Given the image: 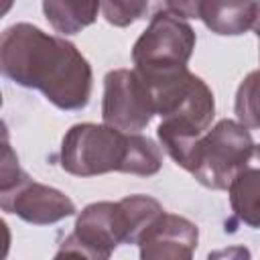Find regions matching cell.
Instances as JSON below:
<instances>
[{
	"instance_id": "obj_1",
	"label": "cell",
	"mask_w": 260,
	"mask_h": 260,
	"mask_svg": "<svg viewBox=\"0 0 260 260\" xmlns=\"http://www.w3.org/2000/svg\"><path fill=\"white\" fill-rule=\"evenodd\" d=\"M0 69L20 87L37 89L63 112L89 104L93 73L81 51L61 35H49L30 22H16L0 37Z\"/></svg>"
},
{
	"instance_id": "obj_2",
	"label": "cell",
	"mask_w": 260,
	"mask_h": 260,
	"mask_svg": "<svg viewBox=\"0 0 260 260\" xmlns=\"http://www.w3.org/2000/svg\"><path fill=\"white\" fill-rule=\"evenodd\" d=\"M59 162L65 173L75 177L106 173L152 177L162 167V150L140 132H124L104 122H81L65 132Z\"/></svg>"
},
{
	"instance_id": "obj_3",
	"label": "cell",
	"mask_w": 260,
	"mask_h": 260,
	"mask_svg": "<svg viewBox=\"0 0 260 260\" xmlns=\"http://www.w3.org/2000/svg\"><path fill=\"white\" fill-rule=\"evenodd\" d=\"M254 150L256 142L250 128L238 120L223 118L197 138L187 173L203 187L221 191L250 165Z\"/></svg>"
},
{
	"instance_id": "obj_4",
	"label": "cell",
	"mask_w": 260,
	"mask_h": 260,
	"mask_svg": "<svg viewBox=\"0 0 260 260\" xmlns=\"http://www.w3.org/2000/svg\"><path fill=\"white\" fill-rule=\"evenodd\" d=\"M120 244H134V228L124 199L95 201L77 213L73 232L61 242L55 256L106 260Z\"/></svg>"
},
{
	"instance_id": "obj_5",
	"label": "cell",
	"mask_w": 260,
	"mask_h": 260,
	"mask_svg": "<svg viewBox=\"0 0 260 260\" xmlns=\"http://www.w3.org/2000/svg\"><path fill=\"white\" fill-rule=\"evenodd\" d=\"M197 35L193 26L175 14L158 12L150 18L146 30L132 45V63L136 71H165L187 67Z\"/></svg>"
},
{
	"instance_id": "obj_6",
	"label": "cell",
	"mask_w": 260,
	"mask_h": 260,
	"mask_svg": "<svg viewBox=\"0 0 260 260\" xmlns=\"http://www.w3.org/2000/svg\"><path fill=\"white\" fill-rule=\"evenodd\" d=\"M156 116L148 83L136 69H112L104 77L102 122L124 132H142Z\"/></svg>"
},
{
	"instance_id": "obj_7",
	"label": "cell",
	"mask_w": 260,
	"mask_h": 260,
	"mask_svg": "<svg viewBox=\"0 0 260 260\" xmlns=\"http://www.w3.org/2000/svg\"><path fill=\"white\" fill-rule=\"evenodd\" d=\"M0 207L32 225H51L77 211L69 195L37 183L28 175L8 187H0Z\"/></svg>"
},
{
	"instance_id": "obj_8",
	"label": "cell",
	"mask_w": 260,
	"mask_h": 260,
	"mask_svg": "<svg viewBox=\"0 0 260 260\" xmlns=\"http://www.w3.org/2000/svg\"><path fill=\"white\" fill-rule=\"evenodd\" d=\"M199 244V228L191 219L162 211L140 236L142 260H189Z\"/></svg>"
},
{
	"instance_id": "obj_9",
	"label": "cell",
	"mask_w": 260,
	"mask_h": 260,
	"mask_svg": "<svg viewBox=\"0 0 260 260\" xmlns=\"http://www.w3.org/2000/svg\"><path fill=\"white\" fill-rule=\"evenodd\" d=\"M256 0H203L199 20L219 37H238L252 28Z\"/></svg>"
},
{
	"instance_id": "obj_10",
	"label": "cell",
	"mask_w": 260,
	"mask_h": 260,
	"mask_svg": "<svg viewBox=\"0 0 260 260\" xmlns=\"http://www.w3.org/2000/svg\"><path fill=\"white\" fill-rule=\"evenodd\" d=\"M102 0H43V12L55 32L77 35L95 22Z\"/></svg>"
},
{
	"instance_id": "obj_11",
	"label": "cell",
	"mask_w": 260,
	"mask_h": 260,
	"mask_svg": "<svg viewBox=\"0 0 260 260\" xmlns=\"http://www.w3.org/2000/svg\"><path fill=\"white\" fill-rule=\"evenodd\" d=\"M230 207L248 228L260 230V167H244L228 185Z\"/></svg>"
},
{
	"instance_id": "obj_12",
	"label": "cell",
	"mask_w": 260,
	"mask_h": 260,
	"mask_svg": "<svg viewBox=\"0 0 260 260\" xmlns=\"http://www.w3.org/2000/svg\"><path fill=\"white\" fill-rule=\"evenodd\" d=\"M236 120L250 130H260V69L250 71L238 85L234 100Z\"/></svg>"
},
{
	"instance_id": "obj_13",
	"label": "cell",
	"mask_w": 260,
	"mask_h": 260,
	"mask_svg": "<svg viewBox=\"0 0 260 260\" xmlns=\"http://www.w3.org/2000/svg\"><path fill=\"white\" fill-rule=\"evenodd\" d=\"M102 14L112 26H130L132 22L142 20L140 0H102Z\"/></svg>"
},
{
	"instance_id": "obj_14",
	"label": "cell",
	"mask_w": 260,
	"mask_h": 260,
	"mask_svg": "<svg viewBox=\"0 0 260 260\" xmlns=\"http://www.w3.org/2000/svg\"><path fill=\"white\" fill-rule=\"evenodd\" d=\"M203 0H162V12L181 16L185 20L189 18H199Z\"/></svg>"
},
{
	"instance_id": "obj_15",
	"label": "cell",
	"mask_w": 260,
	"mask_h": 260,
	"mask_svg": "<svg viewBox=\"0 0 260 260\" xmlns=\"http://www.w3.org/2000/svg\"><path fill=\"white\" fill-rule=\"evenodd\" d=\"M252 30H254V35L258 37V43H260V0H256V18H254ZM258 49H260V45H258Z\"/></svg>"
},
{
	"instance_id": "obj_16",
	"label": "cell",
	"mask_w": 260,
	"mask_h": 260,
	"mask_svg": "<svg viewBox=\"0 0 260 260\" xmlns=\"http://www.w3.org/2000/svg\"><path fill=\"white\" fill-rule=\"evenodd\" d=\"M254 156L260 160V144H256V150H254Z\"/></svg>"
}]
</instances>
